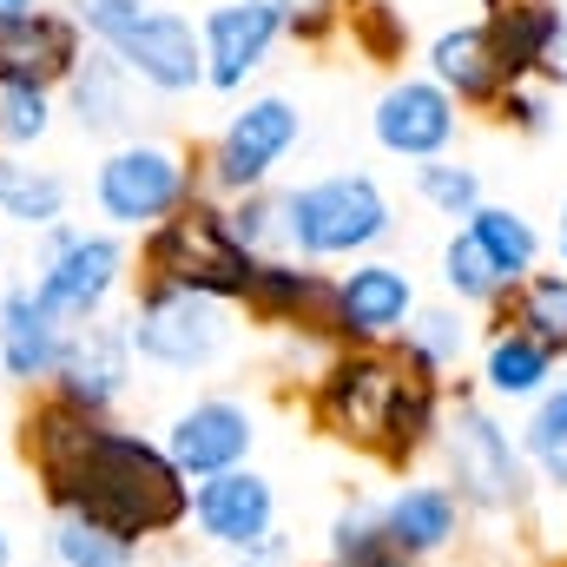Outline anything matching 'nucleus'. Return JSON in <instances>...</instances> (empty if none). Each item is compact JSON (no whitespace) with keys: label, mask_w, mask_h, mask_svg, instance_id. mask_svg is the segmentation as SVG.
Segmentation results:
<instances>
[{"label":"nucleus","mask_w":567,"mask_h":567,"mask_svg":"<svg viewBox=\"0 0 567 567\" xmlns=\"http://www.w3.org/2000/svg\"><path fill=\"white\" fill-rule=\"evenodd\" d=\"M20 462L33 468L47 515H86L133 548L178 535L192 515V482L172 468L158 435H140L120 416H80L47 390L20 410Z\"/></svg>","instance_id":"f257e3e1"},{"label":"nucleus","mask_w":567,"mask_h":567,"mask_svg":"<svg viewBox=\"0 0 567 567\" xmlns=\"http://www.w3.org/2000/svg\"><path fill=\"white\" fill-rule=\"evenodd\" d=\"M390 231H396V212L370 172H330V178L278 192V258L343 265V258L377 251Z\"/></svg>","instance_id":"f03ea898"},{"label":"nucleus","mask_w":567,"mask_h":567,"mask_svg":"<svg viewBox=\"0 0 567 567\" xmlns=\"http://www.w3.org/2000/svg\"><path fill=\"white\" fill-rule=\"evenodd\" d=\"M27 284H33V297H40V310L53 323H66V330L100 323V317H113V303L133 284V245L120 231H106V225L66 218V225L33 238Z\"/></svg>","instance_id":"7ed1b4c3"},{"label":"nucleus","mask_w":567,"mask_h":567,"mask_svg":"<svg viewBox=\"0 0 567 567\" xmlns=\"http://www.w3.org/2000/svg\"><path fill=\"white\" fill-rule=\"evenodd\" d=\"M198 165L192 152H178L172 140H152V133H133V140H113L100 152L93 178H86V198H93V218L120 238H145L152 225H165L172 212H185L198 198Z\"/></svg>","instance_id":"20e7f679"},{"label":"nucleus","mask_w":567,"mask_h":567,"mask_svg":"<svg viewBox=\"0 0 567 567\" xmlns=\"http://www.w3.org/2000/svg\"><path fill=\"white\" fill-rule=\"evenodd\" d=\"M251 271H258V258L231 238L225 205L205 198V192L140 238V284H178V290H205V297L245 303Z\"/></svg>","instance_id":"39448f33"},{"label":"nucleus","mask_w":567,"mask_h":567,"mask_svg":"<svg viewBox=\"0 0 567 567\" xmlns=\"http://www.w3.org/2000/svg\"><path fill=\"white\" fill-rule=\"evenodd\" d=\"M126 343L133 357L165 370V377H198L231 350V303L205 297V290H178V284H140L126 303Z\"/></svg>","instance_id":"423d86ee"},{"label":"nucleus","mask_w":567,"mask_h":567,"mask_svg":"<svg viewBox=\"0 0 567 567\" xmlns=\"http://www.w3.org/2000/svg\"><path fill=\"white\" fill-rule=\"evenodd\" d=\"M303 140V113L284 100V93H258L245 100L225 133L205 145V165H198V185L205 198H245V192H271V172L290 158V145Z\"/></svg>","instance_id":"0eeeda50"},{"label":"nucleus","mask_w":567,"mask_h":567,"mask_svg":"<svg viewBox=\"0 0 567 567\" xmlns=\"http://www.w3.org/2000/svg\"><path fill=\"white\" fill-rule=\"evenodd\" d=\"M442 468H449V495L462 508H482V515H502V508H522L528 502V468H522V449L508 442V429L495 423L488 410L475 403H455L442 429Z\"/></svg>","instance_id":"6e6552de"},{"label":"nucleus","mask_w":567,"mask_h":567,"mask_svg":"<svg viewBox=\"0 0 567 567\" xmlns=\"http://www.w3.org/2000/svg\"><path fill=\"white\" fill-rule=\"evenodd\" d=\"M403 390V357L383 350H337L317 377V423L330 429L337 442H357L370 455H383L390 435V410Z\"/></svg>","instance_id":"1a4fd4ad"},{"label":"nucleus","mask_w":567,"mask_h":567,"mask_svg":"<svg viewBox=\"0 0 567 567\" xmlns=\"http://www.w3.org/2000/svg\"><path fill=\"white\" fill-rule=\"evenodd\" d=\"M133 377H140V357L126 343V323L120 317H100V323L66 330V350H60V370H53L47 396H60L80 416H120Z\"/></svg>","instance_id":"9d476101"},{"label":"nucleus","mask_w":567,"mask_h":567,"mask_svg":"<svg viewBox=\"0 0 567 567\" xmlns=\"http://www.w3.org/2000/svg\"><path fill=\"white\" fill-rule=\"evenodd\" d=\"M185 528L205 548H218V555H245V548L271 542L278 535V488H271V475L245 462V468H225V475L192 482Z\"/></svg>","instance_id":"9b49d317"},{"label":"nucleus","mask_w":567,"mask_h":567,"mask_svg":"<svg viewBox=\"0 0 567 567\" xmlns=\"http://www.w3.org/2000/svg\"><path fill=\"white\" fill-rule=\"evenodd\" d=\"M410 317H416V284L396 265L363 258L343 278H330V343L343 350H383L410 330Z\"/></svg>","instance_id":"f8f14e48"},{"label":"nucleus","mask_w":567,"mask_h":567,"mask_svg":"<svg viewBox=\"0 0 567 567\" xmlns=\"http://www.w3.org/2000/svg\"><path fill=\"white\" fill-rule=\"evenodd\" d=\"M158 449L172 455V468H178L185 482H205V475H225V468H245V462H251V449H258V416H251L238 396H192L185 410H172Z\"/></svg>","instance_id":"ddd939ff"},{"label":"nucleus","mask_w":567,"mask_h":567,"mask_svg":"<svg viewBox=\"0 0 567 567\" xmlns=\"http://www.w3.org/2000/svg\"><path fill=\"white\" fill-rule=\"evenodd\" d=\"M284 40V20L271 0H218L198 20V47H205V86L212 93H238Z\"/></svg>","instance_id":"4468645a"},{"label":"nucleus","mask_w":567,"mask_h":567,"mask_svg":"<svg viewBox=\"0 0 567 567\" xmlns=\"http://www.w3.org/2000/svg\"><path fill=\"white\" fill-rule=\"evenodd\" d=\"M60 350H66V323H53L33 297L27 278H7L0 290V377L27 396H40L60 370Z\"/></svg>","instance_id":"2eb2a0df"},{"label":"nucleus","mask_w":567,"mask_h":567,"mask_svg":"<svg viewBox=\"0 0 567 567\" xmlns=\"http://www.w3.org/2000/svg\"><path fill=\"white\" fill-rule=\"evenodd\" d=\"M60 120H73L86 140H133V120H140V86L133 73L106 53V47H86V60L66 73L60 86Z\"/></svg>","instance_id":"dca6fc26"},{"label":"nucleus","mask_w":567,"mask_h":567,"mask_svg":"<svg viewBox=\"0 0 567 567\" xmlns=\"http://www.w3.org/2000/svg\"><path fill=\"white\" fill-rule=\"evenodd\" d=\"M370 133L383 152H396V158H442L449 140H455V100L435 86V80H396L383 100H377V113H370Z\"/></svg>","instance_id":"f3484780"},{"label":"nucleus","mask_w":567,"mask_h":567,"mask_svg":"<svg viewBox=\"0 0 567 567\" xmlns=\"http://www.w3.org/2000/svg\"><path fill=\"white\" fill-rule=\"evenodd\" d=\"M245 310L271 330H303V337H330V278L317 265H297V258H258L251 290H245Z\"/></svg>","instance_id":"a211bd4d"},{"label":"nucleus","mask_w":567,"mask_h":567,"mask_svg":"<svg viewBox=\"0 0 567 567\" xmlns=\"http://www.w3.org/2000/svg\"><path fill=\"white\" fill-rule=\"evenodd\" d=\"M86 33H80V20L66 13V7H40V13H27L20 27H0V73H20V80H40V86H66V73L86 60Z\"/></svg>","instance_id":"6ab92c4d"},{"label":"nucleus","mask_w":567,"mask_h":567,"mask_svg":"<svg viewBox=\"0 0 567 567\" xmlns=\"http://www.w3.org/2000/svg\"><path fill=\"white\" fill-rule=\"evenodd\" d=\"M383 535L410 555V561H429L442 555L455 535H462V502L449 495V482H403L383 508H377Z\"/></svg>","instance_id":"aec40b11"},{"label":"nucleus","mask_w":567,"mask_h":567,"mask_svg":"<svg viewBox=\"0 0 567 567\" xmlns=\"http://www.w3.org/2000/svg\"><path fill=\"white\" fill-rule=\"evenodd\" d=\"M0 218L27 238L73 218V178L40 158H0Z\"/></svg>","instance_id":"412c9836"},{"label":"nucleus","mask_w":567,"mask_h":567,"mask_svg":"<svg viewBox=\"0 0 567 567\" xmlns=\"http://www.w3.org/2000/svg\"><path fill=\"white\" fill-rule=\"evenodd\" d=\"M555 13H561L555 0H488L482 33H488V53H495L502 86H522L542 66V47L555 33Z\"/></svg>","instance_id":"4be33fe9"},{"label":"nucleus","mask_w":567,"mask_h":567,"mask_svg":"<svg viewBox=\"0 0 567 567\" xmlns=\"http://www.w3.org/2000/svg\"><path fill=\"white\" fill-rule=\"evenodd\" d=\"M429 80L449 100H502V73H495V53H488L482 20L475 27H449V33L429 40Z\"/></svg>","instance_id":"5701e85b"},{"label":"nucleus","mask_w":567,"mask_h":567,"mask_svg":"<svg viewBox=\"0 0 567 567\" xmlns=\"http://www.w3.org/2000/svg\"><path fill=\"white\" fill-rule=\"evenodd\" d=\"M60 126V93L20 73H0V158H33Z\"/></svg>","instance_id":"b1692460"},{"label":"nucleus","mask_w":567,"mask_h":567,"mask_svg":"<svg viewBox=\"0 0 567 567\" xmlns=\"http://www.w3.org/2000/svg\"><path fill=\"white\" fill-rule=\"evenodd\" d=\"M468 238L482 245V258L502 271L508 290L528 284V271H535V231H528L522 212H508V205H475V212H468Z\"/></svg>","instance_id":"393cba45"},{"label":"nucleus","mask_w":567,"mask_h":567,"mask_svg":"<svg viewBox=\"0 0 567 567\" xmlns=\"http://www.w3.org/2000/svg\"><path fill=\"white\" fill-rule=\"evenodd\" d=\"M47 555L53 567H140V548L86 515H53L47 522Z\"/></svg>","instance_id":"a878e982"},{"label":"nucleus","mask_w":567,"mask_h":567,"mask_svg":"<svg viewBox=\"0 0 567 567\" xmlns=\"http://www.w3.org/2000/svg\"><path fill=\"white\" fill-rule=\"evenodd\" d=\"M323 567H416L377 522V508H343L323 535Z\"/></svg>","instance_id":"bb28decb"},{"label":"nucleus","mask_w":567,"mask_h":567,"mask_svg":"<svg viewBox=\"0 0 567 567\" xmlns=\"http://www.w3.org/2000/svg\"><path fill=\"white\" fill-rule=\"evenodd\" d=\"M396 350H403V363L410 370H423L442 383V370H455L462 363V350H468V323L455 317V310H416L410 317V330L396 337Z\"/></svg>","instance_id":"cd10ccee"},{"label":"nucleus","mask_w":567,"mask_h":567,"mask_svg":"<svg viewBox=\"0 0 567 567\" xmlns=\"http://www.w3.org/2000/svg\"><path fill=\"white\" fill-rule=\"evenodd\" d=\"M548 370H555V357L535 337H522V330H502L488 343V363H482V377H488L495 396H542L548 390Z\"/></svg>","instance_id":"c85d7f7f"},{"label":"nucleus","mask_w":567,"mask_h":567,"mask_svg":"<svg viewBox=\"0 0 567 567\" xmlns=\"http://www.w3.org/2000/svg\"><path fill=\"white\" fill-rule=\"evenodd\" d=\"M515 323H522V337H535L548 357L555 350H567V271L555 278H528V290H522V303H515Z\"/></svg>","instance_id":"c756f323"},{"label":"nucleus","mask_w":567,"mask_h":567,"mask_svg":"<svg viewBox=\"0 0 567 567\" xmlns=\"http://www.w3.org/2000/svg\"><path fill=\"white\" fill-rule=\"evenodd\" d=\"M442 284L462 297V303H495L508 284H502V271L482 258V245L468 238V231H455L449 245H442Z\"/></svg>","instance_id":"7c9ffc66"},{"label":"nucleus","mask_w":567,"mask_h":567,"mask_svg":"<svg viewBox=\"0 0 567 567\" xmlns=\"http://www.w3.org/2000/svg\"><path fill=\"white\" fill-rule=\"evenodd\" d=\"M528 455H535V468H542L555 488H567V383H561V390H548V396L535 403Z\"/></svg>","instance_id":"2f4dec72"},{"label":"nucleus","mask_w":567,"mask_h":567,"mask_svg":"<svg viewBox=\"0 0 567 567\" xmlns=\"http://www.w3.org/2000/svg\"><path fill=\"white\" fill-rule=\"evenodd\" d=\"M416 192H423V205H435L442 218H468L482 205V178L468 165H449V158H423L416 165Z\"/></svg>","instance_id":"473e14b6"},{"label":"nucleus","mask_w":567,"mask_h":567,"mask_svg":"<svg viewBox=\"0 0 567 567\" xmlns=\"http://www.w3.org/2000/svg\"><path fill=\"white\" fill-rule=\"evenodd\" d=\"M284 20V33H297V40H323L337 20H343V0H271Z\"/></svg>","instance_id":"72a5a7b5"},{"label":"nucleus","mask_w":567,"mask_h":567,"mask_svg":"<svg viewBox=\"0 0 567 567\" xmlns=\"http://www.w3.org/2000/svg\"><path fill=\"white\" fill-rule=\"evenodd\" d=\"M350 13H357V33L370 40V53H383V60H390V53H403V47H410V27H403V20H390V7H383V0L350 7Z\"/></svg>","instance_id":"f704fd0d"},{"label":"nucleus","mask_w":567,"mask_h":567,"mask_svg":"<svg viewBox=\"0 0 567 567\" xmlns=\"http://www.w3.org/2000/svg\"><path fill=\"white\" fill-rule=\"evenodd\" d=\"M502 120H515L522 133H542V126H548L542 100H535V93H522V86H502Z\"/></svg>","instance_id":"c9c22d12"},{"label":"nucleus","mask_w":567,"mask_h":567,"mask_svg":"<svg viewBox=\"0 0 567 567\" xmlns=\"http://www.w3.org/2000/svg\"><path fill=\"white\" fill-rule=\"evenodd\" d=\"M535 73H548L555 86H567V13H555V33H548V47H542V66Z\"/></svg>","instance_id":"e433bc0d"},{"label":"nucleus","mask_w":567,"mask_h":567,"mask_svg":"<svg viewBox=\"0 0 567 567\" xmlns=\"http://www.w3.org/2000/svg\"><path fill=\"white\" fill-rule=\"evenodd\" d=\"M47 0H0V27H20L27 13H40Z\"/></svg>","instance_id":"4c0bfd02"},{"label":"nucleus","mask_w":567,"mask_h":567,"mask_svg":"<svg viewBox=\"0 0 567 567\" xmlns=\"http://www.w3.org/2000/svg\"><path fill=\"white\" fill-rule=\"evenodd\" d=\"M0 567H13V535H7V522H0Z\"/></svg>","instance_id":"58836bf2"},{"label":"nucleus","mask_w":567,"mask_h":567,"mask_svg":"<svg viewBox=\"0 0 567 567\" xmlns=\"http://www.w3.org/2000/svg\"><path fill=\"white\" fill-rule=\"evenodd\" d=\"M561 258H567V212H561Z\"/></svg>","instance_id":"ea45409f"},{"label":"nucleus","mask_w":567,"mask_h":567,"mask_svg":"<svg viewBox=\"0 0 567 567\" xmlns=\"http://www.w3.org/2000/svg\"><path fill=\"white\" fill-rule=\"evenodd\" d=\"M343 7H370V0H343Z\"/></svg>","instance_id":"a19ab883"},{"label":"nucleus","mask_w":567,"mask_h":567,"mask_svg":"<svg viewBox=\"0 0 567 567\" xmlns=\"http://www.w3.org/2000/svg\"><path fill=\"white\" fill-rule=\"evenodd\" d=\"M0 290H7V271H0Z\"/></svg>","instance_id":"79ce46f5"}]
</instances>
